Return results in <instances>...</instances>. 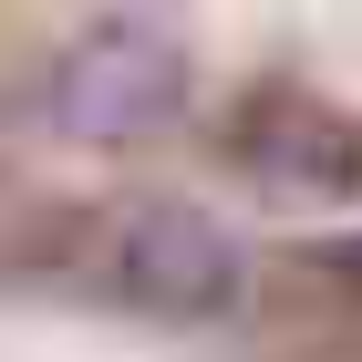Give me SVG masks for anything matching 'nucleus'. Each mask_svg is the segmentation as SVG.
I'll list each match as a JSON object with an SVG mask.
<instances>
[{
	"instance_id": "nucleus-2",
	"label": "nucleus",
	"mask_w": 362,
	"mask_h": 362,
	"mask_svg": "<svg viewBox=\"0 0 362 362\" xmlns=\"http://www.w3.org/2000/svg\"><path fill=\"white\" fill-rule=\"evenodd\" d=\"M114 279L156 321H228V310L249 300V249L207 207H187V197H145L114 228Z\"/></svg>"
},
{
	"instance_id": "nucleus-1",
	"label": "nucleus",
	"mask_w": 362,
	"mask_h": 362,
	"mask_svg": "<svg viewBox=\"0 0 362 362\" xmlns=\"http://www.w3.org/2000/svg\"><path fill=\"white\" fill-rule=\"evenodd\" d=\"M176 104H187V42H176V21H145V11L83 21L42 73V114L73 145H135L176 124Z\"/></svg>"
},
{
	"instance_id": "nucleus-3",
	"label": "nucleus",
	"mask_w": 362,
	"mask_h": 362,
	"mask_svg": "<svg viewBox=\"0 0 362 362\" xmlns=\"http://www.w3.org/2000/svg\"><path fill=\"white\" fill-rule=\"evenodd\" d=\"M249 145H259V166H269V176H352L341 156H362L332 114H310V104H269V114L249 124Z\"/></svg>"
}]
</instances>
